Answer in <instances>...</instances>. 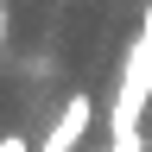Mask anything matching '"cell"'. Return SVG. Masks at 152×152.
Instances as JSON below:
<instances>
[{
	"label": "cell",
	"instance_id": "cell-1",
	"mask_svg": "<svg viewBox=\"0 0 152 152\" xmlns=\"http://www.w3.org/2000/svg\"><path fill=\"white\" fill-rule=\"evenodd\" d=\"M146 108H152V7H146V26H140V38L127 45L121 83H114L108 140H140V121H146Z\"/></svg>",
	"mask_w": 152,
	"mask_h": 152
},
{
	"label": "cell",
	"instance_id": "cell-2",
	"mask_svg": "<svg viewBox=\"0 0 152 152\" xmlns=\"http://www.w3.org/2000/svg\"><path fill=\"white\" fill-rule=\"evenodd\" d=\"M89 127H95V102H89V95H70V102L57 108L51 133L38 140V152H83V133Z\"/></svg>",
	"mask_w": 152,
	"mask_h": 152
},
{
	"label": "cell",
	"instance_id": "cell-5",
	"mask_svg": "<svg viewBox=\"0 0 152 152\" xmlns=\"http://www.w3.org/2000/svg\"><path fill=\"white\" fill-rule=\"evenodd\" d=\"M0 51H7V0H0Z\"/></svg>",
	"mask_w": 152,
	"mask_h": 152
},
{
	"label": "cell",
	"instance_id": "cell-3",
	"mask_svg": "<svg viewBox=\"0 0 152 152\" xmlns=\"http://www.w3.org/2000/svg\"><path fill=\"white\" fill-rule=\"evenodd\" d=\"M102 152H146V140H108Z\"/></svg>",
	"mask_w": 152,
	"mask_h": 152
},
{
	"label": "cell",
	"instance_id": "cell-4",
	"mask_svg": "<svg viewBox=\"0 0 152 152\" xmlns=\"http://www.w3.org/2000/svg\"><path fill=\"white\" fill-rule=\"evenodd\" d=\"M0 152H32V146L19 140V133H0Z\"/></svg>",
	"mask_w": 152,
	"mask_h": 152
}]
</instances>
